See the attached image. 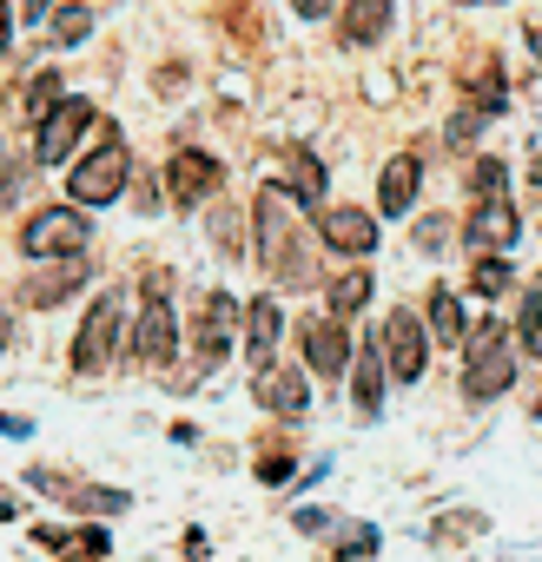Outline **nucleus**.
<instances>
[{
    "label": "nucleus",
    "instance_id": "1",
    "mask_svg": "<svg viewBox=\"0 0 542 562\" xmlns=\"http://www.w3.org/2000/svg\"><path fill=\"white\" fill-rule=\"evenodd\" d=\"M285 205H292V199H285L279 186H264V192H258V205H251V212H258V265L279 278L285 292H305L318 271L305 265V245L292 238V212H285Z\"/></svg>",
    "mask_w": 542,
    "mask_h": 562
},
{
    "label": "nucleus",
    "instance_id": "2",
    "mask_svg": "<svg viewBox=\"0 0 542 562\" xmlns=\"http://www.w3.org/2000/svg\"><path fill=\"white\" fill-rule=\"evenodd\" d=\"M509 384H516L509 338H503V325H496V318H483V325L470 331V371H463V397H470V404H489V397H503Z\"/></svg>",
    "mask_w": 542,
    "mask_h": 562
},
{
    "label": "nucleus",
    "instance_id": "3",
    "mask_svg": "<svg viewBox=\"0 0 542 562\" xmlns=\"http://www.w3.org/2000/svg\"><path fill=\"white\" fill-rule=\"evenodd\" d=\"M120 318H126V292H106V299L87 312V325H80V338H74V371H80V378H100V371L113 364Z\"/></svg>",
    "mask_w": 542,
    "mask_h": 562
},
{
    "label": "nucleus",
    "instance_id": "4",
    "mask_svg": "<svg viewBox=\"0 0 542 562\" xmlns=\"http://www.w3.org/2000/svg\"><path fill=\"white\" fill-rule=\"evenodd\" d=\"M126 179H133V159H126V146L113 139V146H100V153H87V159L74 166V205H113V199L126 192Z\"/></svg>",
    "mask_w": 542,
    "mask_h": 562
},
{
    "label": "nucleus",
    "instance_id": "5",
    "mask_svg": "<svg viewBox=\"0 0 542 562\" xmlns=\"http://www.w3.org/2000/svg\"><path fill=\"white\" fill-rule=\"evenodd\" d=\"M80 238H87V218L74 212V205H47V212H34L27 225H21V251L27 258H74L80 251Z\"/></svg>",
    "mask_w": 542,
    "mask_h": 562
},
{
    "label": "nucleus",
    "instance_id": "6",
    "mask_svg": "<svg viewBox=\"0 0 542 562\" xmlns=\"http://www.w3.org/2000/svg\"><path fill=\"white\" fill-rule=\"evenodd\" d=\"M377 358H391L384 371H397V384H417V378H424V364H430L424 325H417L410 312H391V318L377 325Z\"/></svg>",
    "mask_w": 542,
    "mask_h": 562
},
{
    "label": "nucleus",
    "instance_id": "7",
    "mask_svg": "<svg viewBox=\"0 0 542 562\" xmlns=\"http://www.w3.org/2000/svg\"><path fill=\"white\" fill-rule=\"evenodd\" d=\"M93 120H100V113H93V100H60V106L41 120V159H47V166L74 159V146H80V133H87Z\"/></svg>",
    "mask_w": 542,
    "mask_h": 562
},
{
    "label": "nucleus",
    "instance_id": "8",
    "mask_svg": "<svg viewBox=\"0 0 542 562\" xmlns=\"http://www.w3.org/2000/svg\"><path fill=\"white\" fill-rule=\"evenodd\" d=\"M298 345H305V364H312V371H318V378H331V384H338V378H345V371H351V358H358V351H351V338H345V325H338V318H312V325H305V331H298Z\"/></svg>",
    "mask_w": 542,
    "mask_h": 562
},
{
    "label": "nucleus",
    "instance_id": "9",
    "mask_svg": "<svg viewBox=\"0 0 542 562\" xmlns=\"http://www.w3.org/2000/svg\"><path fill=\"white\" fill-rule=\"evenodd\" d=\"M218 179H225V166H218L212 153H172V159H166V192H172V205H179V212H185V205H199Z\"/></svg>",
    "mask_w": 542,
    "mask_h": 562
},
{
    "label": "nucleus",
    "instance_id": "10",
    "mask_svg": "<svg viewBox=\"0 0 542 562\" xmlns=\"http://www.w3.org/2000/svg\"><path fill=\"white\" fill-rule=\"evenodd\" d=\"M34 490L60 496V503H67V509H80V516H120V509H126V490H100V483L54 476V470H34Z\"/></svg>",
    "mask_w": 542,
    "mask_h": 562
},
{
    "label": "nucleus",
    "instance_id": "11",
    "mask_svg": "<svg viewBox=\"0 0 542 562\" xmlns=\"http://www.w3.org/2000/svg\"><path fill=\"white\" fill-rule=\"evenodd\" d=\"M318 232H325V245H338L351 258H371L377 251V218L358 212V205H325L318 212Z\"/></svg>",
    "mask_w": 542,
    "mask_h": 562
},
{
    "label": "nucleus",
    "instance_id": "12",
    "mask_svg": "<svg viewBox=\"0 0 542 562\" xmlns=\"http://www.w3.org/2000/svg\"><path fill=\"white\" fill-rule=\"evenodd\" d=\"M133 351H139L146 364H172V351H179V312H172L166 299H146L139 331H133Z\"/></svg>",
    "mask_w": 542,
    "mask_h": 562
},
{
    "label": "nucleus",
    "instance_id": "13",
    "mask_svg": "<svg viewBox=\"0 0 542 562\" xmlns=\"http://www.w3.org/2000/svg\"><path fill=\"white\" fill-rule=\"evenodd\" d=\"M258 404H264L271 417H305V404H312L305 371H298V364H271V371H258Z\"/></svg>",
    "mask_w": 542,
    "mask_h": 562
},
{
    "label": "nucleus",
    "instance_id": "14",
    "mask_svg": "<svg viewBox=\"0 0 542 562\" xmlns=\"http://www.w3.org/2000/svg\"><path fill=\"white\" fill-rule=\"evenodd\" d=\"M417 186H424V159H417V153H397V159L377 172V205L397 218V212L417 205Z\"/></svg>",
    "mask_w": 542,
    "mask_h": 562
},
{
    "label": "nucleus",
    "instance_id": "15",
    "mask_svg": "<svg viewBox=\"0 0 542 562\" xmlns=\"http://www.w3.org/2000/svg\"><path fill=\"white\" fill-rule=\"evenodd\" d=\"M516 232H522V218H516V205H503V199H483V205L470 212V245H476V251H509Z\"/></svg>",
    "mask_w": 542,
    "mask_h": 562
},
{
    "label": "nucleus",
    "instance_id": "16",
    "mask_svg": "<svg viewBox=\"0 0 542 562\" xmlns=\"http://www.w3.org/2000/svg\"><path fill=\"white\" fill-rule=\"evenodd\" d=\"M245 318H251V331H245V358H251V371H271V351H279V325H285L279 299H251Z\"/></svg>",
    "mask_w": 542,
    "mask_h": 562
},
{
    "label": "nucleus",
    "instance_id": "17",
    "mask_svg": "<svg viewBox=\"0 0 542 562\" xmlns=\"http://www.w3.org/2000/svg\"><path fill=\"white\" fill-rule=\"evenodd\" d=\"M87 271H93L87 258H54V271H47V278H34V285L21 292V305H27V312H47V305H60L74 285H87Z\"/></svg>",
    "mask_w": 542,
    "mask_h": 562
},
{
    "label": "nucleus",
    "instance_id": "18",
    "mask_svg": "<svg viewBox=\"0 0 542 562\" xmlns=\"http://www.w3.org/2000/svg\"><path fill=\"white\" fill-rule=\"evenodd\" d=\"M232 325H238V305H232L225 292H212V299H205V318H199V364H205V371L225 358V338H232Z\"/></svg>",
    "mask_w": 542,
    "mask_h": 562
},
{
    "label": "nucleus",
    "instance_id": "19",
    "mask_svg": "<svg viewBox=\"0 0 542 562\" xmlns=\"http://www.w3.org/2000/svg\"><path fill=\"white\" fill-rule=\"evenodd\" d=\"M351 391H358V417L377 424V411H384V358H377V338L351 358Z\"/></svg>",
    "mask_w": 542,
    "mask_h": 562
},
{
    "label": "nucleus",
    "instance_id": "20",
    "mask_svg": "<svg viewBox=\"0 0 542 562\" xmlns=\"http://www.w3.org/2000/svg\"><path fill=\"white\" fill-rule=\"evenodd\" d=\"M424 312H430V338H437V345H470V318H463V299H456V292L437 285Z\"/></svg>",
    "mask_w": 542,
    "mask_h": 562
},
{
    "label": "nucleus",
    "instance_id": "21",
    "mask_svg": "<svg viewBox=\"0 0 542 562\" xmlns=\"http://www.w3.org/2000/svg\"><path fill=\"white\" fill-rule=\"evenodd\" d=\"M503 106H509V100H503V67H496L489 54H476V60H470V113L489 120V113H503Z\"/></svg>",
    "mask_w": 542,
    "mask_h": 562
},
{
    "label": "nucleus",
    "instance_id": "22",
    "mask_svg": "<svg viewBox=\"0 0 542 562\" xmlns=\"http://www.w3.org/2000/svg\"><path fill=\"white\" fill-rule=\"evenodd\" d=\"M384 27H391V0H351V8H345V41L351 47L384 41Z\"/></svg>",
    "mask_w": 542,
    "mask_h": 562
},
{
    "label": "nucleus",
    "instance_id": "23",
    "mask_svg": "<svg viewBox=\"0 0 542 562\" xmlns=\"http://www.w3.org/2000/svg\"><path fill=\"white\" fill-rule=\"evenodd\" d=\"M285 172H292V199H298V205H318V199H325V166H318L305 146L285 153Z\"/></svg>",
    "mask_w": 542,
    "mask_h": 562
},
{
    "label": "nucleus",
    "instance_id": "24",
    "mask_svg": "<svg viewBox=\"0 0 542 562\" xmlns=\"http://www.w3.org/2000/svg\"><path fill=\"white\" fill-rule=\"evenodd\" d=\"M41 542H47V549H60V555H80V562H100V555H106V529H80V536L41 529Z\"/></svg>",
    "mask_w": 542,
    "mask_h": 562
},
{
    "label": "nucleus",
    "instance_id": "25",
    "mask_svg": "<svg viewBox=\"0 0 542 562\" xmlns=\"http://www.w3.org/2000/svg\"><path fill=\"white\" fill-rule=\"evenodd\" d=\"M364 305H371V271L358 265V271H345L338 285H331V312H338V318H351V312H364Z\"/></svg>",
    "mask_w": 542,
    "mask_h": 562
},
{
    "label": "nucleus",
    "instance_id": "26",
    "mask_svg": "<svg viewBox=\"0 0 542 562\" xmlns=\"http://www.w3.org/2000/svg\"><path fill=\"white\" fill-rule=\"evenodd\" d=\"M14 100H21V113H27V120H47V113L60 106V80H54V74H41V80H34L27 93L14 87Z\"/></svg>",
    "mask_w": 542,
    "mask_h": 562
},
{
    "label": "nucleus",
    "instance_id": "27",
    "mask_svg": "<svg viewBox=\"0 0 542 562\" xmlns=\"http://www.w3.org/2000/svg\"><path fill=\"white\" fill-rule=\"evenodd\" d=\"M463 536H483V516H476V509H456V516H443V522L430 529V542H463Z\"/></svg>",
    "mask_w": 542,
    "mask_h": 562
},
{
    "label": "nucleus",
    "instance_id": "28",
    "mask_svg": "<svg viewBox=\"0 0 542 562\" xmlns=\"http://www.w3.org/2000/svg\"><path fill=\"white\" fill-rule=\"evenodd\" d=\"M87 34H93V14H87V8H60V14H54V41H60V47H74V41H87Z\"/></svg>",
    "mask_w": 542,
    "mask_h": 562
},
{
    "label": "nucleus",
    "instance_id": "29",
    "mask_svg": "<svg viewBox=\"0 0 542 562\" xmlns=\"http://www.w3.org/2000/svg\"><path fill=\"white\" fill-rule=\"evenodd\" d=\"M470 285H476L483 299H496V292H509V265H503V258H476V278H470Z\"/></svg>",
    "mask_w": 542,
    "mask_h": 562
},
{
    "label": "nucleus",
    "instance_id": "30",
    "mask_svg": "<svg viewBox=\"0 0 542 562\" xmlns=\"http://www.w3.org/2000/svg\"><path fill=\"white\" fill-rule=\"evenodd\" d=\"M522 351H529V358H542V292H529V299H522Z\"/></svg>",
    "mask_w": 542,
    "mask_h": 562
},
{
    "label": "nucleus",
    "instance_id": "31",
    "mask_svg": "<svg viewBox=\"0 0 542 562\" xmlns=\"http://www.w3.org/2000/svg\"><path fill=\"white\" fill-rule=\"evenodd\" d=\"M364 555H377V529H371V522H358V529L338 542V562H364Z\"/></svg>",
    "mask_w": 542,
    "mask_h": 562
},
{
    "label": "nucleus",
    "instance_id": "32",
    "mask_svg": "<svg viewBox=\"0 0 542 562\" xmlns=\"http://www.w3.org/2000/svg\"><path fill=\"white\" fill-rule=\"evenodd\" d=\"M503 179H509V172H503V159H483V166H476V192L503 199Z\"/></svg>",
    "mask_w": 542,
    "mask_h": 562
},
{
    "label": "nucleus",
    "instance_id": "33",
    "mask_svg": "<svg viewBox=\"0 0 542 562\" xmlns=\"http://www.w3.org/2000/svg\"><path fill=\"white\" fill-rule=\"evenodd\" d=\"M298 529L318 536V529H331V516H325V509H298Z\"/></svg>",
    "mask_w": 542,
    "mask_h": 562
},
{
    "label": "nucleus",
    "instance_id": "34",
    "mask_svg": "<svg viewBox=\"0 0 542 562\" xmlns=\"http://www.w3.org/2000/svg\"><path fill=\"white\" fill-rule=\"evenodd\" d=\"M417 245H443V218H424L417 225Z\"/></svg>",
    "mask_w": 542,
    "mask_h": 562
},
{
    "label": "nucleus",
    "instance_id": "35",
    "mask_svg": "<svg viewBox=\"0 0 542 562\" xmlns=\"http://www.w3.org/2000/svg\"><path fill=\"white\" fill-rule=\"evenodd\" d=\"M27 430H34L27 417H8V411H0V437H27Z\"/></svg>",
    "mask_w": 542,
    "mask_h": 562
},
{
    "label": "nucleus",
    "instance_id": "36",
    "mask_svg": "<svg viewBox=\"0 0 542 562\" xmlns=\"http://www.w3.org/2000/svg\"><path fill=\"white\" fill-rule=\"evenodd\" d=\"M8 41H14V14H8V0H0V54H8Z\"/></svg>",
    "mask_w": 542,
    "mask_h": 562
},
{
    "label": "nucleus",
    "instance_id": "37",
    "mask_svg": "<svg viewBox=\"0 0 542 562\" xmlns=\"http://www.w3.org/2000/svg\"><path fill=\"white\" fill-rule=\"evenodd\" d=\"M292 8H298V14H305V21H318V14H325V8H331V0H292Z\"/></svg>",
    "mask_w": 542,
    "mask_h": 562
},
{
    "label": "nucleus",
    "instance_id": "38",
    "mask_svg": "<svg viewBox=\"0 0 542 562\" xmlns=\"http://www.w3.org/2000/svg\"><path fill=\"white\" fill-rule=\"evenodd\" d=\"M8 186H14V159H8V153H0V192H8Z\"/></svg>",
    "mask_w": 542,
    "mask_h": 562
},
{
    "label": "nucleus",
    "instance_id": "39",
    "mask_svg": "<svg viewBox=\"0 0 542 562\" xmlns=\"http://www.w3.org/2000/svg\"><path fill=\"white\" fill-rule=\"evenodd\" d=\"M0 522H14V503H8V496H0Z\"/></svg>",
    "mask_w": 542,
    "mask_h": 562
},
{
    "label": "nucleus",
    "instance_id": "40",
    "mask_svg": "<svg viewBox=\"0 0 542 562\" xmlns=\"http://www.w3.org/2000/svg\"><path fill=\"white\" fill-rule=\"evenodd\" d=\"M535 417H542V397H535Z\"/></svg>",
    "mask_w": 542,
    "mask_h": 562
}]
</instances>
